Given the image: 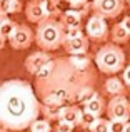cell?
<instances>
[{
	"label": "cell",
	"instance_id": "d6a6232c",
	"mask_svg": "<svg viewBox=\"0 0 130 132\" xmlns=\"http://www.w3.org/2000/svg\"><path fill=\"white\" fill-rule=\"evenodd\" d=\"M0 132H8L7 129H3V127H0Z\"/></svg>",
	"mask_w": 130,
	"mask_h": 132
},
{
	"label": "cell",
	"instance_id": "9a60e30c",
	"mask_svg": "<svg viewBox=\"0 0 130 132\" xmlns=\"http://www.w3.org/2000/svg\"><path fill=\"white\" fill-rule=\"evenodd\" d=\"M65 105H57V104H42L40 102V114H43L47 120H59L62 117Z\"/></svg>",
	"mask_w": 130,
	"mask_h": 132
},
{
	"label": "cell",
	"instance_id": "cb8c5ba5",
	"mask_svg": "<svg viewBox=\"0 0 130 132\" xmlns=\"http://www.w3.org/2000/svg\"><path fill=\"white\" fill-rule=\"evenodd\" d=\"M97 120V116H94V114L90 112H85V110H82V119H80V127H83V129H90V126Z\"/></svg>",
	"mask_w": 130,
	"mask_h": 132
},
{
	"label": "cell",
	"instance_id": "2e32d148",
	"mask_svg": "<svg viewBox=\"0 0 130 132\" xmlns=\"http://www.w3.org/2000/svg\"><path fill=\"white\" fill-rule=\"evenodd\" d=\"M110 39H112V42H115L117 45L118 44H125V42H128V39H130V32L118 22V23H115V25L112 27Z\"/></svg>",
	"mask_w": 130,
	"mask_h": 132
},
{
	"label": "cell",
	"instance_id": "4316f807",
	"mask_svg": "<svg viewBox=\"0 0 130 132\" xmlns=\"http://www.w3.org/2000/svg\"><path fill=\"white\" fill-rule=\"evenodd\" d=\"M127 120H110V132H124Z\"/></svg>",
	"mask_w": 130,
	"mask_h": 132
},
{
	"label": "cell",
	"instance_id": "9c48e42d",
	"mask_svg": "<svg viewBox=\"0 0 130 132\" xmlns=\"http://www.w3.org/2000/svg\"><path fill=\"white\" fill-rule=\"evenodd\" d=\"M62 47L68 55L87 54L88 47H90V40H88V37L85 35V34H82V35L73 37V39H63Z\"/></svg>",
	"mask_w": 130,
	"mask_h": 132
},
{
	"label": "cell",
	"instance_id": "1f68e13d",
	"mask_svg": "<svg viewBox=\"0 0 130 132\" xmlns=\"http://www.w3.org/2000/svg\"><path fill=\"white\" fill-rule=\"evenodd\" d=\"M124 132H130V120H127V122H125V129H124Z\"/></svg>",
	"mask_w": 130,
	"mask_h": 132
},
{
	"label": "cell",
	"instance_id": "e0dca14e",
	"mask_svg": "<svg viewBox=\"0 0 130 132\" xmlns=\"http://www.w3.org/2000/svg\"><path fill=\"white\" fill-rule=\"evenodd\" d=\"M104 109H105V102H104V99H102L100 95H95L90 102H87L83 105L85 112H90V114H94V116H97V117L104 112Z\"/></svg>",
	"mask_w": 130,
	"mask_h": 132
},
{
	"label": "cell",
	"instance_id": "6da1fadb",
	"mask_svg": "<svg viewBox=\"0 0 130 132\" xmlns=\"http://www.w3.org/2000/svg\"><path fill=\"white\" fill-rule=\"evenodd\" d=\"M97 70L87 54L50 59L35 74V94L42 104L70 105L85 87H95Z\"/></svg>",
	"mask_w": 130,
	"mask_h": 132
},
{
	"label": "cell",
	"instance_id": "836d02e7",
	"mask_svg": "<svg viewBox=\"0 0 130 132\" xmlns=\"http://www.w3.org/2000/svg\"><path fill=\"white\" fill-rule=\"evenodd\" d=\"M127 2H130V0H127Z\"/></svg>",
	"mask_w": 130,
	"mask_h": 132
},
{
	"label": "cell",
	"instance_id": "7a4b0ae2",
	"mask_svg": "<svg viewBox=\"0 0 130 132\" xmlns=\"http://www.w3.org/2000/svg\"><path fill=\"white\" fill-rule=\"evenodd\" d=\"M40 116V100L27 80L10 79L0 84V127L20 132Z\"/></svg>",
	"mask_w": 130,
	"mask_h": 132
},
{
	"label": "cell",
	"instance_id": "f1b7e54d",
	"mask_svg": "<svg viewBox=\"0 0 130 132\" xmlns=\"http://www.w3.org/2000/svg\"><path fill=\"white\" fill-rule=\"evenodd\" d=\"M120 23H122V25H124L125 29H127L128 32H130V15H127V17H125V19H124V20L120 22Z\"/></svg>",
	"mask_w": 130,
	"mask_h": 132
},
{
	"label": "cell",
	"instance_id": "52a82bcc",
	"mask_svg": "<svg viewBox=\"0 0 130 132\" xmlns=\"http://www.w3.org/2000/svg\"><path fill=\"white\" fill-rule=\"evenodd\" d=\"M107 116L110 120H130V102L125 95H115L107 104Z\"/></svg>",
	"mask_w": 130,
	"mask_h": 132
},
{
	"label": "cell",
	"instance_id": "7c38bea8",
	"mask_svg": "<svg viewBox=\"0 0 130 132\" xmlns=\"http://www.w3.org/2000/svg\"><path fill=\"white\" fill-rule=\"evenodd\" d=\"M82 19H83V17H82L80 13H77V12H73V10L68 9V10H65V12L60 13L59 22H60L62 27H65V29H80Z\"/></svg>",
	"mask_w": 130,
	"mask_h": 132
},
{
	"label": "cell",
	"instance_id": "484cf974",
	"mask_svg": "<svg viewBox=\"0 0 130 132\" xmlns=\"http://www.w3.org/2000/svg\"><path fill=\"white\" fill-rule=\"evenodd\" d=\"M55 132H73V126H70L68 122H63V120H57Z\"/></svg>",
	"mask_w": 130,
	"mask_h": 132
},
{
	"label": "cell",
	"instance_id": "d6986e66",
	"mask_svg": "<svg viewBox=\"0 0 130 132\" xmlns=\"http://www.w3.org/2000/svg\"><path fill=\"white\" fill-rule=\"evenodd\" d=\"M22 10V3L20 0H0V12L10 15V13H17Z\"/></svg>",
	"mask_w": 130,
	"mask_h": 132
},
{
	"label": "cell",
	"instance_id": "8fae6325",
	"mask_svg": "<svg viewBox=\"0 0 130 132\" xmlns=\"http://www.w3.org/2000/svg\"><path fill=\"white\" fill-rule=\"evenodd\" d=\"M25 15L29 19V22L32 23H40L42 20H45V10H43L42 0H30L25 5Z\"/></svg>",
	"mask_w": 130,
	"mask_h": 132
},
{
	"label": "cell",
	"instance_id": "5bb4252c",
	"mask_svg": "<svg viewBox=\"0 0 130 132\" xmlns=\"http://www.w3.org/2000/svg\"><path fill=\"white\" fill-rule=\"evenodd\" d=\"M104 92L108 94V95H112V97H115V95H125L127 89H125V84L122 82V79L112 75V77H108L107 80H105Z\"/></svg>",
	"mask_w": 130,
	"mask_h": 132
},
{
	"label": "cell",
	"instance_id": "4dcf8cb0",
	"mask_svg": "<svg viewBox=\"0 0 130 132\" xmlns=\"http://www.w3.org/2000/svg\"><path fill=\"white\" fill-rule=\"evenodd\" d=\"M7 19H8V15H5V13H2V12H0V27H2V23L5 22Z\"/></svg>",
	"mask_w": 130,
	"mask_h": 132
},
{
	"label": "cell",
	"instance_id": "ba28073f",
	"mask_svg": "<svg viewBox=\"0 0 130 132\" xmlns=\"http://www.w3.org/2000/svg\"><path fill=\"white\" fill-rule=\"evenodd\" d=\"M8 42L10 47L15 48V50H25L29 48L33 42V32L29 25H17L13 34L8 37Z\"/></svg>",
	"mask_w": 130,
	"mask_h": 132
},
{
	"label": "cell",
	"instance_id": "83f0119b",
	"mask_svg": "<svg viewBox=\"0 0 130 132\" xmlns=\"http://www.w3.org/2000/svg\"><path fill=\"white\" fill-rule=\"evenodd\" d=\"M122 70H124V74H122V82H124L127 87H130V65L124 67Z\"/></svg>",
	"mask_w": 130,
	"mask_h": 132
},
{
	"label": "cell",
	"instance_id": "8992f818",
	"mask_svg": "<svg viewBox=\"0 0 130 132\" xmlns=\"http://www.w3.org/2000/svg\"><path fill=\"white\" fill-rule=\"evenodd\" d=\"M85 35L88 37V40H94V42H107L108 39L107 19L100 15H92L85 25Z\"/></svg>",
	"mask_w": 130,
	"mask_h": 132
},
{
	"label": "cell",
	"instance_id": "3957f363",
	"mask_svg": "<svg viewBox=\"0 0 130 132\" xmlns=\"http://www.w3.org/2000/svg\"><path fill=\"white\" fill-rule=\"evenodd\" d=\"M95 65L100 72L114 75L125 67V52L117 44H105L95 54Z\"/></svg>",
	"mask_w": 130,
	"mask_h": 132
},
{
	"label": "cell",
	"instance_id": "277c9868",
	"mask_svg": "<svg viewBox=\"0 0 130 132\" xmlns=\"http://www.w3.org/2000/svg\"><path fill=\"white\" fill-rule=\"evenodd\" d=\"M33 39H35L37 45L45 52L60 48L62 42H63L60 22L59 20H53V19L42 20L40 23H37V34L33 35Z\"/></svg>",
	"mask_w": 130,
	"mask_h": 132
},
{
	"label": "cell",
	"instance_id": "f546056e",
	"mask_svg": "<svg viewBox=\"0 0 130 132\" xmlns=\"http://www.w3.org/2000/svg\"><path fill=\"white\" fill-rule=\"evenodd\" d=\"M5 45H7V37H3L2 34H0V50H2Z\"/></svg>",
	"mask_w": 130,
	"mask_h": 132
},
{
	"label": "cell",
	"instance_id": "ffe728a7",
	"mask_svg": "<svg viewBox=\"0 0 130 132\" xmlns=\"http://www.w3.org/2000/svg\"><path fill=\"white\" fill-rule=\"evenodd\" d=\"M95 95H98L95 87H85V89L80 90V94H78L77 99H75V102H77V105H85V104L90 102Z\"/></svg>",
	"mask_w": 130,
	"mask_h": 132
},
{
	"label": "cell",
	"instance_id": "44dd1931",
	"mask_svg": "<svg viewBox=\"0 0 130 132\" xmlns=\"http://www.w3.org/2000/svg\"><path fill=\"white\" fill-rule=\"evenodd\" d=\"M29 130L30 132H52V126H50V120L47 119H35L29 126Z\"/></svg>",
	"mask_w": 130,
	"mask_h": 132
},
{
	"label": "cell",
	"instance_id": "7402d4cb",
	"mask_svg": "<svg viewBox=\"0 0 130 132\" xmlns=\"http://www.w3.org/2000/svg\"><path fill=\"white\" fill-rule=\"evenodd\" d=\"M90 132H110V120L102 119V117H97L94 124L90 126Z\"/></svg>",
	"mask_w": 130,
	"mask_h": 132
},
{
	"label": "cell",
	"instance_id": "d4e9b609",
	"mask_svg": "<svg viewBox=\"0 0 130 132\" xmlns=\"http://www.w3.org/2000/svg\"><path fill=\"white\" fill-rule=\"evenodd\" d=\"M82 29H65V27H62V35L63 39H73V37H78L82 35Z\"/></svg>",
	"mask_w": 130,
	"mask_h": 132
},
{
	"label": "cell",
	"instance_id": "4fadbf2b",
	"mask_svg": "<svg viewBox=\"0 0 130 132\" xmlns=\"http://www.w3.org/2000/svg\"><path fill=\"white\" fill-rule=\"evenodd\" d=\"M80 119H82V109H78V105L75 104H70V105L63 107L62 117L59 120H63V122H68L70 126H80Z\"/></svg>",
	"mask_w": 130,
	"mask_h": 132
},
{
	"label": "cell",
	"instance_id": "603a6c76",
	"mask_svg": "<svg viewBox=\"0 0 130 132\" xmlns=\"http://www.w3.org/2000/svg\"><path fill=\"white\" fill-rule=\"evenodd\" d=\"M18 25V23H15L13 20H10V19H7L5 22L2 23V27H0V34H2L3 37H7V40H8V37L13 34V30H15V27Z\"/></svg>",
	"mask_w": 130,
	"mask_h": 132
},
{
	"label": "cell",
	"instance_id": "30bf717a",
	"mask_svg": "<svg viewBox=\"0 0 130 132\" xmlns=\"http://www.w3.org/2000/svg\"><path fill=\"white\" fill-rule=\"evenodd\" d=\"M49 60H50V55L47 54L45 50L33 52V54H30L29 57L25 59V69H27V72H29V74L35 75Z\"/></svg>",
	"mask_w": 130,
	"mask_h": 132
},
{
	"label": "cell",
	"instance_id": "ac0fdd59",
	"mask_svg": "<svg viewBox=\"0 0 130 132\" xmlns=\"http://www.w3.org/2000/svg\"><path fill=\"white\" fill-rule=\"evenodd\" d=\"M67 3H68V9L80 13L82 17L87 15L88 10H90V0H67Z\"/></svg>",
	"mask_w": 130,
	"mask_h": 132
},
{
	"label": "cell",
	"instance_id": "5b68a950",
	"mask_svg": "<svg viewBox=\"0 0 130 132\" xmlns=\"http://www.w3.org/2000/svg\"><path fill=\"white\" fill-rule=\"evenodd\" d=\"M125 0H92L90 9L95 15H100L104 19H115L124 12Z\"/></svg>",
	"mask_w": 130,
	"mask_h": 132
}]
</instances>
